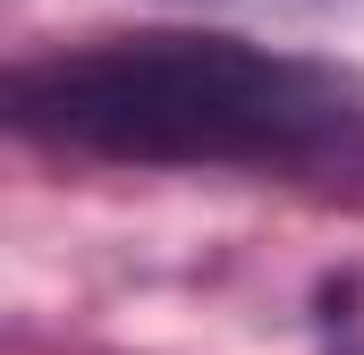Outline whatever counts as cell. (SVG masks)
Wrapping results in <instances>:
<instances>
[{
    "label": "cell",
    "mask_w": 364,
    "mask_h": 355,
    "mask_svg": "<svg viewBox=\"0 0 364 355\" xmlns=\"http://www.w3.org/2000/svg\"><path fill=\"white\" fill-rule=\"evenodd\" d=\"M9 127L119 170H229L364 212V68L237 34H93L9 68Z\"/></svg>",
    "instance_id": "cell-1"
}]
</instances>
